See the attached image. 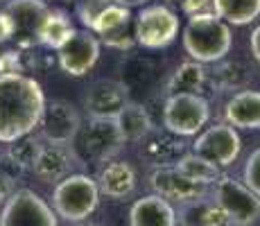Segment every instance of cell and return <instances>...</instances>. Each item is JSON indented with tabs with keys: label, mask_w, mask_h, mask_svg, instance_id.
<instances>
[{
	"label": "cell",
	"mask_w": 260,
	"mask_h": 226,
	"mask_svg": "<svg viewBox=\"0 0 260 226\" xmlns=\"http://www.w3.org/2000/svg\"><path fill=\"white\" fill-rule=\"evenodd\" d=\"M113 0H79L77 3V18L86 29H91L93 21L111 5Z\"/></svg>",
	"instance_id": "30"
},
{
	"label": "cell",
	"mask_w": 260,
	"mask_h": 226,
	"mask_svg": "<svg viewBox=\"0 0 260 226\" xmlns=\"http://www.w3.org/2000/svg\"><path fill=\"white\" fill-rule=\"evenodd\" d=\"M120 82L124 84V88L132 90V88H145L149 84H154L158 75V66L156 61L147 57H129L127 61L122 63L120 68Z\"/></svg>",
	"instance_id": "27"
},
{
	"label": "cell",
	"mask_w": 260,
	"mask_h": 226,
	"mask_svg": "<svg viewBox=\"0 0 260 226\" xmlns=\"http://www.w3.org/2000/svg\"><path fill=\"white\" fill-rule=\"evenodd\" d=\"M166 3L181 7V12L188 14V16H192V14H202L211 7V0H166Z\"/></svg>",
	"instance_id": "33"
},
{
	"label": "cell",
	"mask_w": 260,
	"mask_h": 226,
	"mask_svg": "<svg viewBox=\"0 0 260 226\" xmlns=\"http://www.w3.org/2000/svg\"><path fill=\"white\" fill-rule=\"evenodd\" d=\"M9 3V0H0V5H7Z\"/></svg>",
	"instance_id": "40"
},
{
	"label": "cell",
	"mask_w": 260,
	"mask_h": 226,
	"mask_svg": "<svg viewBox=\"0 0 260 226\" xmlns=\"http://www.w3.org/2000/svg\"><path fill=\"white\" fill-rule=\"evenodd\" d=\"M12 192H14V181H9L3 172H0V204L7 202Z\"/></svg>",
	"instance_id": "36"
},
{
	"label": "cell",
	"mask_w": 260,
	"mask_h": 226,
	"mask_svg": "<svg viewBox=\"0 0 260 226\" xmlns=\"http://www.w3.org/2000/svg\"><path fill=\"white\" fill-rule=\"evenodd\" d=\"M186 145L179 136L170 134L168 129H156L154 127L145 138L141 140V156L152 163L154 168H161V165H174L177 158L183 154Z\"/></svg>",
	"instance_id": "17"
},
{
	"label": "cell",
	"mask_w": 260,
	"mask_h": 226,
	"mask_svg": "<svg viewBox=\"0 0 260 226\" xmlns=\"http://www.w3.org/2000/svg\"><path fill=\"white\" fill-rule=\"evenodd\" d=\"M249 82V70L240 61H217L213 70H208V84L219 93L226 90H242Z\"/></svg>",
	"instance_id": "26"
},
{
	"label": "cell",
	"mask_w": 260,
	"mask_h": 226,
	"mask_svg": "<svg viewBox=\"0 0 260 226\" xmlns=\"http://www.w3.org/2000/svg\"><path fill=\"white\" fill-rule=\"evenodd\" d=\"M211 120V104L199 93H172L163 104V129L179 138L197 136Z\"/></svg>",
	"instance_id": "5"
},
{
	"label": "cell",
	"mask_w": 260,
	"mask_h": 226,
	"mask_svg": "<svg viewBox=\"0 0 260 226\" xmlns=\"http://www.w3.org/2000/svg\"><path fill=\"white\" fill-rule=\"evenodd\" d=\"M91 32L100 39V43L113 50H132L136 45L134 39V16L132 9L111 3L91 25Z\"/></svg>",
	"instance_id": "11"
},
{
	"label": "cell",
	"mask_w": 260,
	"mask_h": 226,
	"mask_svg": "<svg viewBox=\"0 0 260 226\" xmlns=\"http://www.w3.org/2000/svg\"><path fill=\"white\" fill-rule=\"evenodd\" d=\"M100 195L109 199H124L136 190V170L127 160H109L98 174Z\"/></svg>",
	"instance_id": "18"
},
{
	"label": "cell",
	"mask_w": 260,
	"mask_h": 226,
	"mask_svg": "<svg viewBox=\"0 0 260 226\" xmlns=\"http://www.w3.org/2000/svg\"><path fill=\"white\" fill-rule=\"evenodd\" d=\"M113 3H118V5H122V7H143L147 0H113Z\"/></svg>",
	"instance_id": "38"
},
{
	"label": "cell",
	"mask_w": 260,
	"mask_h": 226,
	"mask_svg": "<svg viewBox=\"0 0 260 226\" xmlns=\"http://www.w3.org/2000/svg\"><path fill=\"white\" fill-rule=\"evenodd\" d=\"M73 32L75 27L71 23V16L63 9H48L46 18L41 21V27H39L37 43L46 45L50 50H59Z\"/></svg>",
	"instance_id": "23"
},
{
	"label": "cell",
	"mask_w": 260,
	"mask_h": 226,
	"mask_svg": "<svg viewBox=\"0 0 260 226\" xmlns=\"http://www.w3.org/2000/svg\"><path fill=\"white\" fill-rule=\"evenodd\" d=\"M14 39V23L9 18V14L5 9H0V43Z\"/></svg>",
	"instance_id": "35"
},
{
	"label": "cell",
	"mask_w": 260,
	"mask_h": 226,
	"mask_svg": "<svg viewBox=\"0 0 260 226\" xmlns=\"http://www.w3.org/2000/svg\"><path fill=\"white\" fill-rule=\"evenodd\" d=\"M79 127H82V118L71 102H66V100L46 102L41 122H39L41 140H46V143H73Z\"/></svg>",
	"instance_id": "14"
},
{
	"label": "cell",
	"mask_w": 260,
	"mask_h": 226,
	"mask_svg": "<svg viewBox=\"0 0 260 226\" xmlns=\"http://www.w3.org/2000/svg\"><path fill=\"white\" fill-rule=\"evenodd\" d=\"M249 43H251V54L256 57V61L260 63V25L251 32V39H249Z\"/></svg>",
	"instance_id": "37"
},
{
	"label": "cell",
	"mask_w": 260,
	"mask_h": 226,
	"mask_svg": "<svg viewBox=\"0 0 260 226\" xmlns=\"http://www.w3.org/2000/svg\"><path fill=\"white\" fill-rule=\"evenodd\" d=\"M84 160L73 147V143H48L43 145L32 172L46 183H59L61 179L75 174V170L84 168Z\"/></svg>",
	"instance_id": "12"
},
{
	"label": "cell",
	"mask_w": 260,
	"mask_h": 226,
	"mask_svg": "<svg viewBox=\"0 0 260 226\" xmlns=\"http://www.w3.org/2000/svg\"><path fill=\"white\" fill-rule=\"evenodd\" d=\"M149 185H152L154 195L168 199L170 204H186L192 199L206 197L208 185H202L197 181L188 179L186 174H181L174 165H161L154 168L152 177H149Z\"/></svg>",
	"instance_id": "13"
},
{
	"label": "cell",
	"mask_w": 260,
	"mask_h": 226,
	"mask_svg": "<svg viewBox=\"0 0 260 226\" xmlns=\"http://www.w3.org/2000/svg\"><path fill=\"white\" fill-rule=\"evenodd\" d=\"M179 37V16L168 5H147L134 18V39L145 50H161Z\"/></svg>",
	"instance_id": "7"
},
{
	"label": "cell",
	"mask_w": 260,
	"mask_h": 226,
	"mask_svg": "<svg viewBox=\"0 0 260 226\" xmlns=\"http://www.w3.org/2000/svg\"><path fill=\"white\" fill-rule=\"evenodd\" d=\"M77 226H102V224H95V222H88V219H84V222H77Z\"/></svg>",
	"instance_id": "39"
},
{
	"label": "cell",
	"mask_w": 260,
	"mask_h": 226,
	"mask_svg": "<svg viewBox=\"0 0 260 226\" xmlns=\"http://www.w3.org/2000/svg\"><path fill=\"white\" fill-rule=\"evenodd\" d=\"M213 185V199L229 224L251 226L260 217V197L244 185V181L222 174Z\"/></svg>",
	"instance_id": "6"
},
{
	"label": "cell",
	"mask_w": 260,
	"mask_h": 226,
	"mask_svg": "<svg viewBox=\"0 0 260 226\" xmlns=\"http://www.w3.org/2000/svg\"><path fill=\"white\" fill-rule=\"evenodd\" d=\"M224 118L236 129H260V90L242 88L231 95Z\"/></svg>",
	"instance_id": "19"
},
{
	"label": "cell",
	"mask_w": 260,
	"mask_h": 226,
	"mask_svg": "<svg viewBox=\"0 0 260 226\" xmlns=\"http://www.w3.org/2000/svg\"><path fill=\"white\" fill-rule=\"evenodd\" d=\"M129 90L120 79H98L88 86L84 95L86 113L93 118H116L118 111L127 102Z\"/></svg>",
	"instance_id": "16"
},
{
	"label": "cell",
	"mask_w": 260,
	"mask_h": 226,
	"mask_svg": "<svg viewBox=\"0 0 260 226\" xmlns=\"http://www.w3.org/2000/svg\"><path fill=\"white\" fill-rule=\"evenodd\" d=\"M116 122H118L120 132H122L127 143H141L145 136L154 129L152 118H149V111L143 107V104L132 102V100H127L124 107L118 111Z\"/></svg>",
	"instance_id": "22"
},
{
	"label": "cell",
	"mask_w": 260,
	"mask_h": 226,
	"mask_svg": "<svg viewBox=\"0 0 260 226\" xmlns=\"http://www.w3.org/2000/svg\"><path fill=\"white\" fill-rule=\"evenodd\" d=\"M208 84V70L204 68V63L199 61H186L181 63L177 70L172 73V77L166 84V93H199L202 95L204 86Z\"/></svg>",
	"instance_id": "24"
},
{
	"label": "cell",
	"mask_w": 260,
	"mask_h": 226,
	"mask_svg": "<svg viewBox=\"0 0 260 226\" xmlns=\"http://www.w3.org/2000/svg\"><path fill=\"white\" fill-rule=\"evenodd\" d=\"M77 154L84 163H109L120 154L124 147V136L120 132L116 118H93L88 115L86 122H82L77 136H75Z\"/></svg>",
	"instance_id": "4"
},
{
	"label": "cell",
	"mask_w": 260,
	"mask_h": 226,
	"mask_svg": "<svg viewBox=\"0 0 260 226\" xmlns=\"http://www.w3.org/2000/svg\"><path fill=\"white\" fill-rule=\"evenodd\" d=\"M25 73V63L18 50H7L0 52V75H18Z\"/></svg>",
	"instance_id": "32"
},
{
	"label": "cell",
	"mask_w": 260,
	"mask_h": 226,
	"mask_svg": "<svg viewBox=\"0 0 260 226\" xmlns=\"http://www.w3.org/2000/svg\"><path fill=\"white\" fill-rule=\"evenodd\" d=\"M100 204L98 181L88 174L75 172L71 177L61 179L52 190V208L57 217L66 222H84L95 213Z\"/></svg>",
	"instance_id": "3"
},
{
	"label": "cell",
	"mask_w": 260,
	"mask_h": 226,
	"mask_svg": "<svg viewBox=\"0 0 260 226\" xmlns=\"http://www.w3.org/2000/svg\"><path fill=\"white\" fill-rule=\"evenodd\" d=\"M240 149H242L240 134L229 122H219L208 127L192 143V152L215 163L217 168H229L240 156Z\"/></svg>",
	"instance_id": "9"
},
{
	"label": "cell",
	"mask_w": 260,
	"mask_h": 226,
	"mask_svg": "<svg viewBox=\"0 0 260 226\" xmlns=\"http://www.w3.org/2000/svg\"><path fill=\"white\" fill-rule=\"evenodd\" d=\"M174 168L179 170L181 174H186L188 179L197 181V183L202 185H211L222 177V172H219V168L211 160H206L204 156H199V154H181V156L177 158V163H174Z\"/></svg>",
	"instance_id": "28"
},
{
	"label": "cell",
	"mask_w": 260,
	"mask_h": 226,
	"mask_svg": "<svg viewBox=\"0 0 260 226\" xmlns=\"http://www.w3.org/2000/svg\"><path fill=\"white\" fill-rule=\"evenodd\" d=\"M100 39L91 29H75L68 41L57 50L59 68L73 77H84L100 59Z\"/></svg>",
	"instance_id": "10"
},
{
	"label": "cell",
	"mask_w": 260,
	"mask_h": 226,
	"mask_svg": "<svg viewBox=\"0 0 260 226\" xmlns=\"http://www.w3.org/2000/svg\"><path fill=\"white\" fill-rule=\"evenodd\" d=\"M213 14L229 25H249L260 16V0H211Z\"/></svg>",
	"instance_id": "25"
},
{
	"label": "cell",
	"mask_w": 260,
	"mask_h": 226,
	"mask_svg": "<svg viewBox=\"0 0 260 226\" xmlns=\"http://www.w3.org/2000/svg\"><path fill=\"white\" fill-rule=\"evenodd\" d=\"M9 145H12V147L7 149V154L21 165L25 172L34 168V163H37L39 154H41V149H43L41 138H37V136H32V134L23 136V138L14 140V143H9Z\"/></svg>",
	"instance_id": "29"
},
{
	"label": "cell",
	"mask_w": 260,
	"mask_h": 226,
	"mask_svg": "<svg viewBox=\"0 0 260 226\" xmlns=\"http://www.w3.org/2000/svg\"><path fill=\"white\" fill-rule=\"evenodd\" d=\"M132 226H177V210L168 199L158 195H147L138 199L129 210Z\"/></svg>",
	"instance_id": "20"
},
{
	"label": "cell",
	"mask_w": 260,
	"mask_h": 226,
	"mask_svg": "<svg viewBox=\"0 0 260 226\" xmlns=\"http://www.w3.org/2000/svg\"><path fill=\"white\" fill-rule=\"evenodd\" d=\"M233 43L231 25L217 14H192L183 27V48L188 57L199 63H217L229 54Z\"/></svg>",
	"instance_id": "2"
},
{
	"label": "cell",
	"mask_w": 260,
	"mask_h": 226,
	"mask_svg": "<svg viewBox=\"0 0 260 226\" xmlns=\"http://www.w3.org/2000/svg\"><path fill=\"white\" fill-rule=\"evenodd\" d=\"M46 95L29 75H0V143H14L41 122Z\"/></svg>",
	"instance_id": "1"
},
{
	"label": "cell",
	"mask_w": 260,
	"mask_h": 226,
	"mask_svg": "<svg viewBox=\"0 0 260 226\" xmlns=\"http://www.w3.org/2000/svg\"><path fill=\"white\" fill-rule=\"evenodd\" d=\"M177 219L181 226H224L229 224L213 197H199L179 206Z\"/></svg>",
	"instance_id": "21"
},
{
	"label": "cell",
	"mask_w": 260,
	"mask_h": 226,
	"mask_svg": "<svg viewBox=\"0 0 260 226\" xmlns=\"http://www.w3.org/2000/svg\"><path fill=\"white\" fill-rule=\"evenodd\" d=\"M0 172H3L9 181H18V179H21L23 174H25V170H23L21 165H18L12 156H9L7 152H5L3 156H0Z\"/></svg>",
	"instance_id": "34"
},
{
	"label": "cell",
	"mask_w": 260,
	"mask_h": 226,
	"mask_svg": "<svg viewBox=\"0 0 260 226\" xmlns=\"http://www.w3.org/2000/svg\"><path fill=\"white\" fill-rule=\"evenodd\" d=\"M242 177H244V185L251 188L253 192L260 197V147L256 149V152H251V156L247 158Z\"/></svg>",
	"instance_id": "31"
},
{
	"label": "cell",
	"mask_w": 260,
	"mask_h": 226,
	"mask_svg": "<svg viewBox=\"0 0 260 226\" xmlns=\"http://www.w3.org/2000/svg\"><path fill=\"white\" fill-rule=\"evenodd\" d=\"M0 226H59L57 213L34 190H14L3 204Z\"/></svg>",
	"instance_id": "8"
},
{
	"label": "cell",
	"mask_w": 260,
	"mask_h": 226,
	"mask_svg": "<svg viewBox=\"0 0 260 226\" xmlns=\"http://www.w3.org/2000/svg\"><path fill=\"white\" fill-rule=\"evenodd\" d=\"M48 5L43 0H9L5 5V12L9 14L14 23V39L18 41V48L27 50L37 45V34L41 27V21L48 14Z\"/></svg>",
	"instance_id": "15"
}]
</instances>
